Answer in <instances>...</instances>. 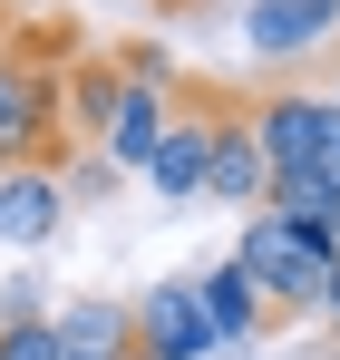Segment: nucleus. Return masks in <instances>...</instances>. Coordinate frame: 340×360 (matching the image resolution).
Returning <instances> with one entry per match:
<instances>
[{
	"label": "nucleus",
	"mask_w": 340,
	"mask_h": 360,
	"mask_svg": "<svg viewBox=\"0 0 340 360\" xmlns=\"http://www.w3.org/2000/svg\"><path fill=\"white\" fill-rule=\"evenodd\" d=\"M136 351H156V360H204V351H224L214 321H204V302H195V273H166L156 292L136 302Z\"/></svg>",
	"instance_id": "obj_5"
},
{
	"label": "nucleus",
	"mask_w": 340,
	"mask_h": 360,
	"mask_svg": "<svg viewBox=\"0 0 340 360\" xmlns=\"http://www.w3.org/2000/svg\"><path fill=\"white\" fill-rule=\"evenodd\" d=\"M68 360H78V351H68Z\"/></svg>",
	"instance_id": "obj_19"
},
{
	"label": "nucleus",
	"mask_w": 340,
	"mask_h": 360,
	"mask_svg": "<svg viewBox=\"0 0 340 360\" xmlns=\"http://www.w3.org/2000/svg\"><path fill=\"white\" fill-rule=\"evenodd\" d=\"M195 302H204V321H214V341H224V351H253V341L273 331V302H263V283H253L233 253L195 273Z\"/></svg>",
	"instance_id": "obj_6"
},
{
	"label": "nucleus",
	"mask_w": 340,
	"mask_h": 360,
	"mask_svg": "<svg viewBox=\"0 0 340 360\" xmlns=\"http://www.w3.org/2000/svg\"><path fill=\"white\" fill-rule=\"evenodd\" d=\"M321 360H340V351H321Z\"/></svg>",
	"instance_id": "obj_18"
},
{
	"label": "nucleus",
	"mask_w": 340,
	"mask_h": 360,
	"mask_svg": "<svg viewBox=\"0 0 340 360\" xmlns=\"http://www.w3.org/2000/svg\"><path fill=\"white\" fill-rule=\"evenodd\" d=\"M0 360H68V351H58V321H49V311L0 321Z\"/></svg>",
	"instance_id": "obj_13"
},
{
	"label": "nucleus",
	"mask_w": 340,
	"mask_h": 360,
	"mask_svg": "<svg viewBox=\"0 0 340 360\" xmlns=\"http://www.w3.org/2000/svg\"><path fill=\"white\" fill-rule=\"evenodd\" d=\"M126 360H156V351H126Z\"/></svg>",
	"instance_id": "obj_16"
},
{
	"label": "nucleus",
	"mask_w": 340,
	"mask_h": 360,
	"mask_svg": "<svg viewBox=\"0 0 340 360\" xmlns=\"http://www.w3.org/2000/svg\"><path fill=\"white\" fill-rule=\"evenodd\" d=\"M321 39H340V0H253V10H243V49L263 68L311 59Z\"/></svg>",
	"instance_id": "obj_4"
},
{
	"label": "nucleus",
	"mask_w": 340,
	"mask_h": 360,
	"mask_svg": "<svg viewBox=\"0 0 340 360\" xmlns=\"http://www.w3.org/2000/svg\"><path fill=\"white\" fill-rule=\"evenodd\" d=\"M58 88L49 78H30L20 59H0V176L10 166H49V146H58Z\"/></svg>",
	"instance_id": "obj_3"
},
{
	"label": "nucleus",
	"mask_w": 340,
	"mask_h": 360,
	"mask_svg": "<svg viewBox=\"0 0 340 360\" xmlns=\"http://www.w3.org/2000/svg\"><path fill=\"white\" fill-rule=\"evenodd\" d=\"M233 263L263 283V302H273V321H292V311H321V283H331L340 263V234L331 224H282V214H243V234H233Z\"/></svg>",
	"instance_id": "obj_1"
},
{
	"label": "nucleus",
	"mask_w": 340,
	"mask_h": 360,
	"mask_svg": "<svg viewBox=\"0 0 340 360\" xmlns=\"http://www.w3.org/2000/svg\"><path fill=\"white\" fill-rule=\"evenodd\" d=\"M58 224H68L58 176H49V166H10V176H0V243H10V253H39Z\"/></svg>",
	"instance_id": "obj_7"
},
{
	"label": "nucleus",
	"mask_w": 340,
	"mask_h": 360,
	"mask_svg": "<svg viewBox=\"0 0 340 360\" xmlns=\"http://www.w3.org/2000/svg\"><path fill=\"white\" fill-rule=\"evenodd\" d=\"M49 321H58V351H78V360H126L136 351V302L88 292V302H68V311H49Z\"/></svg>",
	"instance_id": "obj_10"
},
{
	"label": "nucleus",
	"mask_w": 340,
	"mask_h": 360,
	"mask_svg": "<svg viewBox=\"0 0 340 360\" xmlns=\"http://www.w3.org/2000/svg\"><path fill=\"white\" fill-rule=\"evenodd\" d=\"M321 311H331V321H340V263H331V283H321Z\"/></svg>",
	"instance_id": "obj_14"
},
{
	"label": "nucleus",
	"mask_w": 340,
	"mask_h": 360,
	"mask_svg": "<svg viewBox=\"0 0 340 360\" xmlns=\"http://www.w3.org/2000/svg\"><path fill=\"white\" fill-rule=\"evenodd\" d=\"M117 98H126V68H107V59H78V78H68V98H58V108H68L78 127H98V136H107Z\"/></svg>",
	"instance_id": "obj_12"
},
{
	"label": "nucleus",
	"mask_w": 340,
	"mask_h": 360,
	"mask_svg": "<svg viewBox=\"0 0 340 360\" xmlns=\"http://www.w3.org/2000/svg\"><path fill=\"white\" fill-rule=\"evenodd\" d=\"M166 127H175V98L156 78H126V98H117V117H107V166H136L146 176V156H156Z\"/></svg>",
	"instance_id": "obj_11"
},
{
	"label": "nucleus",
	"mask_w": 340,
	"mask_h": 360,
	"mask_svg": "<svg viewBox=\"0 0 340 360\" xmlns=\"http://www.w3.org/2000/svg\"><path fill=\"white\" fill-rule=\"evenodd\" d=\"M204 195H214V205H243V214L273 195V166H263V146H253V117H224V127H214V166H204Z\"/></svg>",
	"instance_id": "obj_9"
},
{
	"label": "nucleus",
	"mask_w": 340,
	"mask_h": 360,
	"mask_svg": "<svg viewBox=\"0 0 340 360\" xmlns=\"http://www.w3.org/2000/svg\"><path fill=\"white\" fill-rule=\"evenodd\" d=\"M331 234H340V176H331Z\"/></svg>",
	"instance_id": "obj_15"
},
{
	"label": "nucleus",
	"mask_w": 340,
	"mask_h": 360,
	"mask_svg": "<svg viewBox=\"0 0 340 360\" xmlns=\"http://www.w3.org/2000/svg\"><path fill=\"white\" fill-rule=\"evenodd\" d=\"M243 117H253V146H263L273 176H340V108L331 98L273 88V98H253Z\"/></svg>",
	"instance_id": "obj_2"
},
{
	"label": "nucleus",
	"mask_w": 340,
	"mask_h": 360,
	"mask_svg": "<svg viewBox=\"0 0 340 360\" xmlns=\"http://www.w3.org/2000/svg\"><path fill=\"white\" fill-rule=\"evenodd\" d=\"M214 127H224V117H175L166 136H156V156H146V185H156V205H185V195H204Z\"/></svg>",
	"instance_id": "obj_8"
},
{
	"label": "nucleus",
	"mask_w": 340,
	"mask_h": 360,
	"mask_svg": "<svg viewBox=\"0 0 340 360\" xmlns=\"http://www.w3.org/2000/svg\"><path fill=\"white\" fill-rule=\"evenodd\" d=\"M331 108H340V88H331Z\"/></svg>",
	"instance_id": "obj_17"
}]
</instances>
